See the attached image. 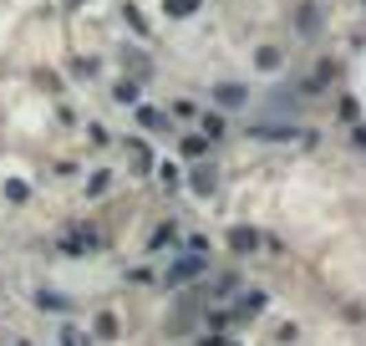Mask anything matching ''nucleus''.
<instances>
[{"label":"nucleus","instance_id":"nucleus-1","mask_svg":"<svg viewBox=\"0 0 366 346\" xmlns=\"http://www.w3.org/2000/svg\"><path fill=\"white\" fill-rule=\"evenodd\" d=\"M199 270H204V260H199V255H189V260H178L173 270H168V285H178V280H189V275H199Z\"/></svg>","mask_w":366,"mask_h":346},{"label":"nucleus","instance_id":"nucleus-2","mask_svg":"<svg viewBox=\"0 0 366 346\" xmlns=\"http://www.w3.org/2000/svg\"><path fill=\"white\" fill-rule=\"evenodd\" d=\"M193 6H199V0H168V10H173V16H189Z\"/></svg>","mask_w":366,"mask_h":346}]
</instances>
